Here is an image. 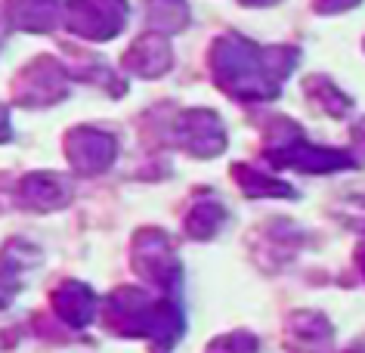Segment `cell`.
<instances>
[{
	"instance_id": "1",
	"label": "cell",
	"mask_w": 365,
	"mask_h": 353,
	"mask_svg": "<svg viewBox=\"0 0 365 353\" xmlns=\"http://www.w3.org/2000/svg\"><path fill=\"white\" fill-rule=\"evenodd\" d=\"M359 0H316V10L319 13H341V10H350Z\"/></svg>"
},
{
	"instance_id": "2",
	"label": "cell",
	"mask_w": 365,
	"mask_h": 353,
	"mask_svg": "<svg viewBox=\"0 0 365 353\" xmlns=\"http://www.w3.org/2000/svg\"><path fill=\"white\" fill-rule=\"evenodd\" d=\"M245 4H272V0H245Z\"/></svg>"
}]
</instances>
